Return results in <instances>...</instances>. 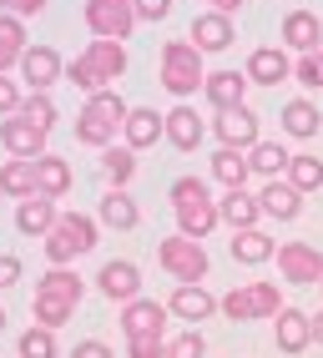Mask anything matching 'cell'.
Returning <instances> with one entry per match:
<instances>
[{"instance_id": "cell-17", "label": "cell", "mask_w": 323, "mask_h": 358, "mask_svg": "<svg viewBox=\"0 0 323 358\" xmlns=\"http://www.w3.org/2000/svg\"><path fill=\"white\" fill-rule=\"evenodd\" d=\"M167 318H172V308L157 303V298L122 303V333L127 338H136V333H167Z\"/></svg>"}, {"instance_id": "cell-30", "label": "cell", "mask_w": 323, "mask_h": 358, "mask_svg": "<svg viewBox=\"0 0 323 358\" xmlns=\"http://www.w3.org/2000/svg\"><path fill=\"white\" fill-rule=\"evenodd\" d=\"M213 177L227 187V192H243V187H247V177H252V162H247V152L222 147V152L213 157Z\"/></svg>"}, {"instance_id": "cell-24", "label": "cell", "mask_w": 323, "mask_h": 358, "mask_svg": "<svg viewBox=\"0 0 323 358\" xmlns=\"http://www.w3.org/2000/svg\"><path fill=\"white\" fill-rule=\"evenodd\" d=\"M233 262H243V268H263L268 257H278V243H273L268 232H258V227H247V232H233Z\"/></svg>"}, {"instance_id": "cell-21", "label": "cell", "mask_w": 323, "mask_h": 358, "mask_svg": "<svg viewBox=\"0 0 323 358\" xmlns=\"http://www.w3.org/2000/svg\"><path fill=\"white\" fill-rule=\"evenodd\" d=\"M157 136H167V116H157L152 106H131L127 127H122V141L131 152H142V147H157Z\"/></svg>"}, {"instance_id": "cell-47", "label": "cell", "mask_w": 323, "mask_h": 358, "mask_svg": "<svg viewBox=\"0 0 323 358\" xmlns=\"http://www.w3.org/2000/svg\"><path fill=\"white\" fill-rule=\"evenodd\" d=\"M71 358H117V353H111L101 338H86V343H76V348H71Z\"/></svg>"}, {"instance_id": "cell-39", "label": "cell", "mask_w": 323, "mask_h": 358, "mask_svg": "<svg viewBox=\"0 0 323 358\" xmlns=\"http://www.w3.org/2000/svg\"><path fill=\"white\" fill-rule=\"evenodd\" d=\"M20 358H56V333L31 323L26 333H20Z\"/></svg>"}, {"instance_id": "cell-13", "label": "cell", "mask_w": 323, "mask_h": 358, "mask_svg": "<svg viewBox=\"0 0 323 358\" xmlns=\"http://www.w3.org/2000/svg\"><path fill=\"white\" fill-rule=\"evenodd\" d=\"M96 288L111 303H136V298H142V268L127 262V257H117V262H106V268L96 273Z\"/></svg>"}, {"instance_id": "cell-29", "label": "cell", "mask_w": 323, "mask_h": 358, "mask_svg": "<svg viewBox=\"0 0 323 358\" xmlns=\"http://www.w3.org/2000/svg\"><path fill=\"white\" fill-rule=\"evenodd\" d=\"M0 197H15V202L36 197V162L10 157L6 166H0Z\"/></svg>"}, {"instance_id": "cell-8", "label": "cell", "mask_w": 323, "mask_h": 358, "mask_svg": "<svg viewBox=\"0 0 323 358\" xmlns=\"http://www.w3.org/2000/svg\"><path fill=\"white\" fill-rule=\"evenodd\" d=\"M86 31L96 41H127L136 31V6L131 0H86Z\"/></svg>"}, {"instance_id": "cell-3", "label": "cell", "mask_w": 323, "mask_h": 358, "mask_svg": "<svg viewBox=\"0 0 323 358\" xmlns=\"http://www.w3.org/2000/svg\"><path fill=\"white\" fill-rule=\"evenodd\" d=\"M127 116H131V106L117 91H96V96H86V106L76 116V141L81 147H96V152L117 147V131L127 127Z\"/></svg>"}, {"instance_id": "cell-49", "label": "cell", "mask_w": 323, "mask_h": 358, "mask_svg": "<svg viewBox=\"0 0 323 358\" xmlns=\"http://www.w3.org/2000/svg\"><path fill=\"white\" fill-rule=\"evenodd\" d=\"M313 338H318V348H323V313L313 318Z\"/></svg>"}, {"instance_id": "cell-10", "label": "cell", "mask_w": 323, "mask_h": 358, "mask_svg": "<svg viewBox=\"0 0 323 358\" xmlns=\"http://www.w3.org/2000/svg\"><path fill=\"white\" fill-rule=\"evenodd\" d=\"M213 131H217V141H222V147H233V152H252V147L263 141V136H258V111H252V106L217 111Z\"/></svg>"}, {"instance_id": "cell-28", "label": "cell", "mask_w": 323, "mask_h": 358, "mask_svg": "<svg viewBox=\"0 0 323 358\" xmlns=\"http://www.w3.org/2000/svg\"><path fill=\"white\" fill-rule=\"evenodd\" d=\"M313 343V318L298 313V308H283L278 313V348L283 353H303Z\"/></svg>"}, {"instance_id": "cell-51", "label": "cell", "mask_w": 323, "mask_h": 358, "mask_svg": "<svg viewBox=\"0 0 323 358\" xmlns=\"http://www.w3.org/2000/svg\"><path fill=\"white\" fill-rule=\"evenodd\" d=\"M318 288H323V282H318Z\"/></svg>"}, {"instance_id": "cell-15", "label": "cell", "mask_w": 323, "mask_h": 358, "mask_svg": "<svg viewBox=\"0 0 323 358\" xmlns=\"http://www.w3.org/2000/svg\"><path fill=\"white\" fill-rule=\"evenodd\" d=\"M247 71H207V86H202V96L213 111H233V106H247Z\"/></svg>"}, {"instance_id": "cell-44", "label": "cell", "mask_w": 323, "mask_h": 358, "mask_svg": "<svg viewBox=\"0 0 323 358\" xmlns=\"http://www.w3.org/2000/svg\"><path fill=\"white\" fill-rule=\"evenodd\" d=\"M136 6V20H167L172 15V0H131Z\"/></svg>"}, {"instance_id": "cell-40", "label": "cell", "mask_w": 323, "mask_h": 358, "mask_svg": "<svg viewBox=\"0 0 323 358\" xmlns=\"http://www.w3.org/2000/svg\"><path fill=\"white\" fill-rule=\"evenodd\" d=\"M293 81L303 86V91H323V45L293 61Z\"/></svg>"}, {"instance_id": "cell-46", "label": "cell", "mask_w": 323, "mask_h": 358, "mask_svg": "<svg viewBox=\"0 0 323 358\" xmlns=\"http://www.w3.org/2000/svg\"><path fill=\"white\" fill-rule=\"evenodd\" d=\"M0 10L26 20V15H41V10H45V0H0Z\"/></svg>"}, {"instance_id": "cell-41", "label": "cell", "mask_w": 323, "mask_h": 358, "mask_svg": "<svg viewBox=\"0 0 323 358\" xmlns=\"http://www.w3.org/2000/svg\"><path fill=\"white\" fill-rule=\"evenodd\" d=\"M127 358H167V333H136V338H127Z\"/></svg>"}, {"instance_id": "cell-27", "label": "cell", "mask_w": 323, "mask_h": 358, "mask_svg": "<svg viewBox=\"0 0 323 358\" xmlns=\"http://www.w3.org/2000/svg\"><path fill=\"white\" fill-rule=\"evenodd\" d=\"M96 222L101 227H117V232H131L136 222H142V212H136V202L122 192V187H111V192L101 197V207H96Z\"/></svg>"}, {"instance_id": "cell-43", "label": "cell", "mask_w": 323, "mask_h": 358, "mask_svg": "<svg viewBox=\"0 0 323 358\" xmlns=\"http://www.w3.org/2000/svg\"><path fill=\"white\" fill-rule=\"evenodd\" d=\"M20 101H26V96H20V86H15L10 76H0V116H15Z\"/></svg>"}, {"instance_id": "cell-5", "label": "cell", "mask_w": 323, "mask_h": 358, "mask_svg": "<svg viewBox=\"0 0 323 358\" xmlns=\"http://www.w3.org/2000/svg\"><path fill=\"white\" fill-rule=\"evenodd\" d=\"M96 237H101L96 217H86V212H61V222L41 237V248H45V257H51V268H71L81 252L96 248Z\"/></svg>"}, {"instance_id": "cell-26", "label": "cell", "mask_w": 323, "mask_h": 358, "mask_svg": "<svg viewBox=\"0 0 323 358\" xmlns=\"http://www.w3.org/2000/svg\"><path fill=\"white\" fill-rule=\"evenodd\" d=\"M217 212H222V222L233 227V232H247V227H258V217H263V202H258V197H252L247 187H243V192H227V197L217 202Z\"/></svg>"}, {"instance_id": "cell-20", "label": "cell", "mask_w": 323, "mask_h": 358, "mask_svg": "<svg viewBox=\"0 0 323 358\" xmlns=\"http://www.w3.org/2000/svg\"><path fill=\"white\" fill-rule=\"evenodd\" d=\"M61 222V212H56V197H26V202H20L15 207V232H26V237H45V232H51Z\"/></svg>"}, {"instance_id": "cell-11", "label": "cell", "mask_w": 323, "mask_h": 358, "mask_svg": "<svg viewBox=\"0 0 323 358\" xmlns=\"http://www.w3.org/2000/svg\"><path fill=\"white\" fill-rule=\"evenodd\" d=\"M45 136H51V131L31 127L26 116H6V122H0V147H6L10 157H20V162L45 157Z\"/></svg>"}, {"instance_id": "cell-9", "label": "cell", "mask_w": 323, "mask_h": 358, "mask_svg": "<svg viewBox=\"0 0 323 358\" xmlns=\"http://www.w3.org/2000/svg\"><path fill=\"white\" fill-rule=\"evenodd\" d=\"M278 273L293 288H313L323 282V252L313 243H278Z\"/></svg>"}, {"instance_id": "cell-7", "label": "cell", "mask_w": 323, "mask_h": 358, "mask_svg": "<svg viewBox=\"0 0 323 358\" xmlns=\"http://www.w3.org/2000/svg\"><path fill=\"white\" fill-rule=\"evenodd\" d=\"M157 262H162V273H172L177 282H202L207 268H213V262H207V248L192 243V237H182V232L157 243Z\"/></svg>"}, {"instance_id": "cell-22", "label": "cell", "mask_w": 323, "mask_h": 358, "mask_svg": "<svg viewBox=\"0 0 323 358\" xmlns=\"http://www.w3.org/2000/svg\"><path fill=\"white\" fill-rule=\"evenodd\" d=\"M258 202H263V217H278V222H293L298 212H303V192H298L288 177L268 182L263 192H258Z\"/></svg>"}, {"instance_id": "cell-4", "label": "cell", "mask_w": 323, "mask_h": 358, "mask_svg": "<svg viewBox=\"0 0 323 358\" xmlns=\"http://www.w3.org/2000/svg\"><path fill=\"white\" fill-rule=\"evenodd\" d=\"M157 81L172 91L177 101L197 96V91L207 86V71H202V51L192 41H167L162 45V61H157Z\"/></svg>"}, {"instance_id": "cell-42", "label": "cell", "mask_w": 323, "mask_h": 358, "mask_svg": "<svg viewBox=\"0 0 323 358\" xmlns=\"http://www.w3.org/2000/svg\"><path fill=\"white\" fill-rule=\"evenodd\" d=\"M202 353H207V343H202V333H197V328L177 333V338L167 343V358H202Z\"/></svg>"}, {"instance_id": "cell-36", "label": "cell", "mask_w": 323, "mask_h": 358, "mask_svg": "<svg viewBox=\"0 0 323 358\" xmlns=\"http://www.w3.org/2000/svg\"><path fill=\"white\" fill-rule=\"evenodd\" d=\"M288 182L298 187V192H318V187H323V162L308 157V152H298V157L288 162Z\"/></svg>"}, {"instance_id": "cell-35", "label": "cell", "mask_w": 323, "mask_h": 358, "mask_svg": "<svg viewBox=\"0 0 323 358\" xmlns=\"http://www.w3.org/2000/svg\"><path fill=\"white\" fill-rule=\"evenodd\" d=\"M101 172H106L111 187H122V192H127V182L136 177V152L127 147V141H122V147H106L101 152Z\"/></svg>"}, {"instance_id": "cell-33", "label": "cell", "mask_w": 323, "mask_h": 358, "mask_svg": "<svg viewBox=\"0 0 323 358\" xmlns=\"http://www.w3.org/2000/svg\"><path fill=\"white\" fill-rule=\"evenodd\" d=\"M318 127H323V116H318V106L313 101H288L283 106V131L288 136H298V141H308V136H318Z\"/></svg>"}, {"instance_id": "cell-37", "label": "cell", "mask_w": 323, "mask_h": 358, "mask_svg": "<svg viewBox=\"0 0 323 358\" xmlns=\"http://www.w3.org/2000/svg\"><path fill=\"white\" fill-rule=\"evenodd\" d=\"M71 313H76V303H61V298H41L36 293V303H31V318L41 323V328H61V323H71Z\"/></svg>"}, {"instance_id": "cell-32", "label": "cell", "mask_w": 323, "mask_h": 358, "mask_svg": "<svg viewBox=\"0 0 323 358\" xmlns=\"http://www.w3.org/2000/svg\"><path fill=\"white\" fill-rule=\"evenodd\" d=\"M247 162H252V172H258V177L278 182V177H288V162H293V152H288V147H278V141H258V147L247 152Z\"/></svg>"}, {"instance_id": "cell-45", "label": "cell", "mask_w": 323, "mask_h": 358, "mask_svg": "<svg viewBox=\"0 0 323 358\" xmlns=\"http://www.w3.org/2000/svg\"><path fill=\"white\" fill-rule=\"evenodd\" d=\"M15 282H20V257L15 252H0V293L15 288Z\"/></svg>"}, {"instance_id": "cell-14", "label": "cell", "mask_w": 323, "mask_h": 358, "mask_svg": "<svg viewBox=\"0 0 323 358\" xmlns=\"http://www.w3.org/2000/svg\"><path fill=\"white\" fill-rule=\"evenodd\" d=\"M61 76H66V66H61V56L51 45H26V56H20V81L31 91H51Z\"/></svg>"}, {"instance_id": "cell-6", "label": "cell", "mask_w": 323, "mask_h": 358, "mask_svg": "<svg viewBox=\"0 0 323 358\" xmlns=\"http://www.w3.org/2000/svg\"><path fill=\"white\" fill-rule=\"evenodd\" d=\"M278 313H283L278 282H238V288L222 298L227 323H263V318H278Z\"/></svg>"}, {"instance_id": "cell-31", "label": "cell", "mask_w": 323, "mask_h": 358, "mask_svg": "<svg viewBox=\"0 0 323 358\" xmlns=\"http://www.w3.org/2000/svg\"><path fill=\"white\" fill-rule=\"evenodd\" d=\"M20 56H26V20L0 10V76L10 66H20Z\"/></svg>"}, {"instance_id": "cell-48", "label": "cell", "mask_w": 323, "mask_h": 358, "mask_svg": "<svg viewBox=\"0 0 323 358\" xmlns=\"http://www.w3.org/2000/svg\"><path fill=\"white\" fill-rule=\"evenodd\" d=\"M247 6V0H207V10H217V15H238Z\"/></svg>"}, {"instance_id": "cell-16", "label": "cell", "mask_w": 323, "mask_h": 358, "mask_svg": "<svg viewBox=\"0 0 323 358\" xmlns=\"http://www.w3.org/2000/svg\"><path fill=\"white\" fill-rule=\"evenodd\" d=\"M202 56H217V51H227V45L238 41V31H233V15H217V10H202L197 20H192V36H187Z\"/></svg>"}, {"instance_id": "cell-1", "label": "cell", "mask_w": 323, "mask_h": 358, "mask_svg": "<svg viewBox=\"0 0 323 358\" xmlns=\"http://www.w3.org/2000/svg\"><path fill=\"white\" fill-rule=\"evenodd\" d=\"M122 76H127V45L122 41H91L86 51L66 66V81H71L76 91H86V96L111 91Z\"/></svg>"}, {"instance_id": "cell-12", "label": "cell", "mask_w": 323, "mask_h": 358, "mask_svg": "<svg viewBox=\"0 0 323 358\" xmlns=\"http://www.w3.org/2000/svg\"><path fill=\"white\" fill-rule=\"evenodd\" d=\"M167 308H172V318H182V323H207L213 313H222V298H213L202 282H177V293L167 298Z\"/></svg>"}, {"instance_id": "cell-23", "label": "cell", "mask_w": 323, "mask_h": 358, "mask_svg": "<svg viewBox=\"0 0 323 358\" xmlns=\"http://www.w3.org/2000/svg\"><path fill=\"white\" fill-rule=\"evenodd\" d=\"M202 136H207V127H202V116H197L187 101L167 111V141H172L177 152H197V147H202Z\"/></svg>"}, {"instance_id": "cell-34", "label": "cell", "mask_w": 323, "mask_h": 358, "mask_svg": "<svg viewBox=\"0 0 323 358\" xmlns=\"http://www.w3.org/2000/svg\"><path fill=\"white\" fill-rule=\"evenodd\" d=\"M36 293H41V298H61V303H76V308H81V278H76L71 268H51V273L36 282Z\"/></svg>"}, {"instance_id": "cell-19", "label": "cell", "mask_w": 323, "mask_h": 358, "mask_svg": "<svg viewBox=\"0 0 323 358\" xmlns=\"http://www.w3.org/2000/svg\"><path fill=\"white\" fill-rule=\"evenodd\" d=\"M283 45H288V51H298V56L318 51V45H323V20H318L313 10H288V15H283Z\"/></svg>"}, {"instance_id": "cell-18", "label": "cell", "mask_w": 323, "mask_h": 358, "mask_svg": "<svg viewBox=\"0 0 323 358\" xmlns=\"http://www.w3.org/2000/svg\"><path fill=\"white\" fill-rule=\"evenodd\" d=\"M288 76H293V61H288L283 45H258V51L247 56V81L252 86H278Z\"/></svg>"}, {"instance_id": "cell-50", "label": "cell", "mask_w": 323, "mask_h": 358, "mask_svg": "<svg viewBox=\"0 0 323 358\" xmlns=\"http://www.w3.org/2000/svg\"><path fill=\"white\" fill-rule=\"evenodd\" d=\"M0 333H6V308H0Z\"/></svg>"}, {"instance_id": "cell-2", "label": "cell", "mask_w": 323, "mask_h": 358, "mask_svg": "<svg viewBox=\"0 0 323 358\" xmlns=\"http://www.w3.org/2000/svg\"><path fill=\"white\" fill-rule=\"evenodd\" d=\"M167 197H172V212H177V232L192 237V243H202V237L222 222V212H217V202H213L202 177H177Z\"/></svg>"}, {"instance_id": "cell-25", "label": "cell", "mask_w": 323, "mask_h": 358, "mask_svg": "<svg viewBox=\"0 0 323 358\" xmlns=\"http://www.w3.org/2000/svg\"><path fill=\"white\" fill-rule=\"evenodd\" d=\"M36 192L41 197H66L71 192V162L66 157H36Z\"/></svg>"}, {"instance_id": "cell-38", "label": "cell", "mask_w": 323, "mask_h": 358, "mask_svg": "<svg viewBox=\"0 0 323 358\" xmlns=\"http://www.w3.org/2000/svg\"><path fill=\"white\" fill-rule=\"evenodd\" d=\"M15 116H26L31 127H41V131H51V127H56V101L45 96V91H31V96L20 101V111H15Z\"/></svg>"}]
</instances>
